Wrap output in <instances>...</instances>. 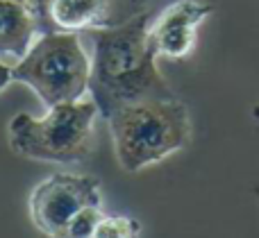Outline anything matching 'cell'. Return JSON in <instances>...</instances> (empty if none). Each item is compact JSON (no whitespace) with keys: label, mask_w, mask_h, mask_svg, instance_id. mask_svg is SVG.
Listing matches in <instances>:
<instances>
[{"label":"cell","mask_w":259,"mask_h":238,"mask_svg":"<svg viewBox=\"0 0 259 238\" xmlns=\"http://www.w3.org/2000/svg\"><path fill=\"white\" fill-rule=\"evenodd\" d=\"M214 5L205 0H175L150 18L148 36L157 57L187 59L196 50L198 30L211 16Z\"/></svg>","instance_id":"obj_6"},{"label":"cell","mask_w":259,"mask_h":238,"mask_svg":"<svg viewBox=\"0 0 259 238\" xmlns=\"http://www.w3.org/2000/svg\"><path fill=\"white\" fill-rule=\"evenodd\" d=\"M98 104L91 98L48 107L46 116L16 113L9 121V148L46 163H80L94 150Z\"/></svg>","instance_id":"obj_3"},{"label":"cell","mask_w":259,"mask_h":238,"mask_svg":"<svg viewBox=\"0 0 259 238\" xmlns=\"http://www.w3.org/2000/svg\"><path fill=\"white\" fill-rule=\"evenodd\" d=\"M18 3H25V5H27V0H18Z\"/></svg>","instance_id":"obj_12"},{"label":"cell","mask_w":259,"mask_h":238,"mask_svg":"<svg viewBox=\"0 0 259 238\" xmlns=\"http://www.w3.org/2000/svg\"><path fill=\"white\" fill-rule=\"evenodd\" d=\"M41 34L39 23L25 3L0 0V59L7 64L21 62Z\"/></svg>","instance_id":"obj_7"},{"label":"cell","mask_w":259,"mask_h":238,"mask_svg":"<svg viewBox=\"0 0 259 238\" xmlns=\"http://www.w3.org/2000/svg\"><path fill=\"white\" fill-rule=\"evenodd\" d=\"M14 82V66L0 59V93Z\"/></svg>","instance_id":"obj_11"},{"label":"cell","mask_w":259,"mask_h":238,"mask_svg":"<svg viewBox=\"0 0 259 238\" xmlns=\"http://www.w3.org/2000/svg\"><path fill=\"white\" fill-rule=\"evenodd\" d=\"M148 5H150V0H112L114 21L121 23V21H127V18L137 16V14H141V12H148Z\"/></svg>","instance_id":"obj_10"},{"label":"cell","mask_w":259,"mask_h":238,"mask_svg":"<svg viewBox=\"0 0 259 238\" xmlns=\"http://www.w3.org/2000/svg\"><path fill=\"white\" fill-rule=\"evenodd\" d=\"M103 207H89L84 211H80L66 227L62 229V234L55 238H94L96 227H98L100 218H103Z\"/></svg>","instance_id":"obj_9"},{"label":"cell","mask_w":259,"mask_h":238,"mask_svg":"<svg viewBox=\"0 0 259 238\" xmlns=\"http://www.w3.org/2000/svg\"><path fill=\"white\" fill-rule=\"evenodd\" d=\"M30 218L44 236L55 238L89 207H103L100 182L89 175L55 172L36 184L30 193Z\"/></svg>","instance_id":"obj_5"},{"label":"cell","mask_w":259,"mask_h":238,"mask_svg":"<svg viewBox=\"0 0 259 238\" xmlns=\"http://www.w3.org/2000/svg\"><path fill=\"white\" fill-rule=\"evenodd\" d=\"M150 14L121 21L116 25L91 30L94 54H91L89 98L98 104L100 116L132 102L150 98H175L173 89L157 68V54L150 45L148 25Z\"/></svg>","instance_id":"obj_1"},{"label":"cell","mask_w":259,"mask_h":238,"mask_svg":"<svg viewBox=\"0 0 259 238\" xmlns=\"http://www.w3.org/2000/svg\"><path fill=\"white\" fill-rule=\"evenodd\" d=\"M109 123L118 166L139 172L191 143V116L182 100L150 98L112 111Z\"/></svg>","instance_id":"obj_2"},{"label":"cell","mask_w":259,"mask_h":238,"mask_svg":"<svg viewBox=\"0 0 259 238\" xmlns=\"http://www.w3.org/2000/svg\"><path fill=\"white\" fill-rule=\"evenodd\" d=\"M91 57L77 32H44L21 62L14 82L30 86L46 107L77 102L89 93Z\"/></svg>","instance_id":"obj_4"},{"label":"cell","mask_w":259,"mask_h":238,"mask_svg":"<svg viewBox=\"0 0 259 238\" xmlns=\"http://www.w3.org/2000/svg\"><path fill=\"white\" fill-rule=\"evenodd\" d=\"M139 236H141V225L134 218L112 216V213H103L94 234V238H139Z\"/></svg>","instance_id":"obj_8"}]
</instances>
